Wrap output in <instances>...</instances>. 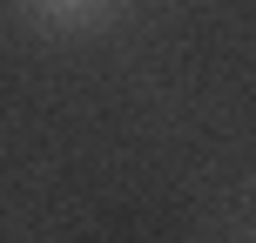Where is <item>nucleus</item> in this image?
Returning a JSON list of instances; mask_svg holds the SVG:
<instances>
[{"label": "nucleus", "instance_id": "1", "mask_svg": "<svg viewBox=\"0 0 256 243\" xmlns=\"http://www.w3.org/2000/svg\"><path fill=\"white\" fill-rule=\"evenodd\" d=\"M54 7H81V0H54Z\"/></svg>", "mask_w": 256, "mask_h": 243}]
</instances>
